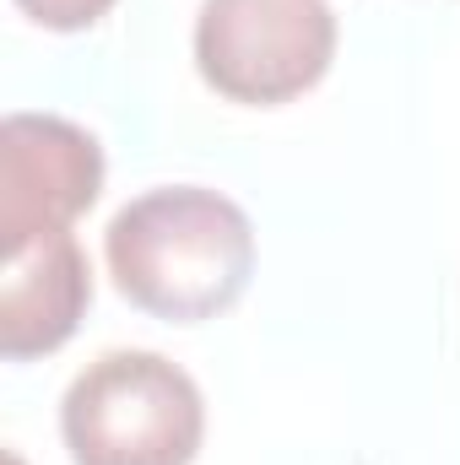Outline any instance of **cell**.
Returning <instances> with one entry per match:
<instances>
[{"instance_id":"cell-3","label":"cell","mask_w":460,"mask_h":465,"mask_svg":"<svg viewBox=\"0 0 460 465\" xmlns=\"http://www.w3.org/2000/svg\"><path fill=\"white\" fill-rule=\"evenodd\" d=\"M195 71L244 109H282L315 93L336 60L331 0H201Z\"/></svg>"},{"instance_id":"cell-6","label":"cell","mask_w":460,"mask_h":465,"mask_svg":"<svg viewBox=\"0 0 460 465\" xmlns=\"http://www.w3.org/2000/svg\"><path fill=\"white\" fill-rule=\"evenodd\" d=\"M16 11L44 33H87L115 11V0H16Z\"/></svg>"},{"instance_id":"cell-1","label":"cell","mask_w":460,"mask_h":465,"mask_svg":"<svg viewBox=\"0 0 460 465\" xmlns=\"http://www.w3.org/2000/svg\"><path fill=\"white\" fill-rule=\"evenodd\" d=\"M104 260L130 309L168 325H206L249 292L255 223L223 190L157 184L109 217Z\"/></svg>"},{"instance_id":"cell-2","label":"cell","mask_w":460,"mask_h":465,"mask_svg":"<svg viewBox=\"0 0 460 465\" xmlns=\"http://www.w3.org/2000/svg\"><path fill=\"white\" fill-rule=\"evenodd\" d=\"M60 444L71 465H195L206 395L163 351H98L60 395Z\"/></svg>"},{"instance_id":"cell-4","label":"cell","mask_w":460,"mask_h":465,"mask_svg":"<svg viewBox=\"0 0 460 465\" xmlns=\"http://www.w3.org/2000/svg\"><path fill=\"white\" fill-rule=\"evenodd\" d=\"M104 146L87 124L65 114L0 119V243L16 249L44 232H71L104 195Z\"/></svg>"},{"instance_id":"cell-7","label":"cell","mask_w":460,"mask_h":465,"mask_svg":"<svg viewBox=\"0 0 460 465\" xmlns=\"http://www.w3.org/2000/svg\"><path fill=\"white\" fill-rule=\"evenodd\" d=\"M11 465H22V460H16V455H11Z\"/></svg>"},{"instance_id":"cell-5","label":"cell","mask_w":460,"mask_h":465,"mask_svg":"<svg viewBox=\"0 0 460 465\" xmlns=\"http://www.w3.org/2000/svg\"><path fill=\"white\" fill-rule=\"evenodd\" d=\"M93 303V265L76 232H44L5 249L0 271V357L33 362L60 351Z\"/></svg>"}]
</instances>
